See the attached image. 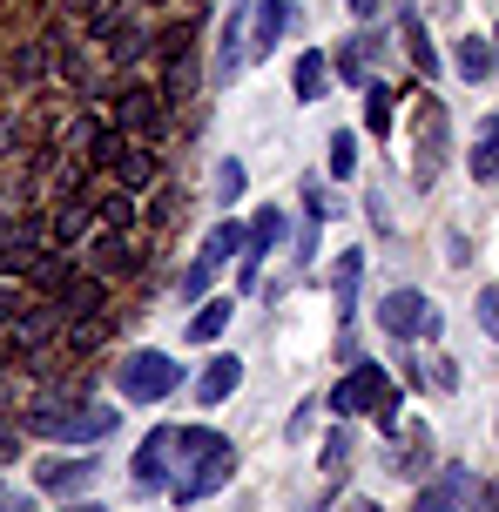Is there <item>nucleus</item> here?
<instances>
[{
  "mask_svg": "<svg viewBox=\"0 0 499 512\" xmlns=\"http://www.w3.org/2000/svg\"><path fill=\"white\" fill-rule=\"evenodd\" d=\"M122 418L108 405H75L68 391H48V398H27L21 405V432L34 438H68V445H102Z\"/></svg>",
  "mask_w": 499,
  "mask_h": 512,
  "instance_id": "nucleus-1",
  "label": "nucleus"
},
{
  "mask_svg": "<svg viewBox=\"0 0 499 512\" xmlns=\"http://www.w3.org/2000/svg\"><path fill=\"white\" fill-rule=\"evenodd\" d=\"M446 135H452V122H446V102L439 95H419L412 102V182L419 189H432L439 182V169H446Z\"/></svg>",
  "mask_w": 499,
  "mask_h": 512,
  "instance_id": "nucleus-2",
  "label": "nucleus"
},
{
  "mask_svg": "<svg viewBox=\"0 0 499 512\" xmlns=\"http://www.w3.org/2000/svg\"><path fill=\"white\" fill-rule=\"evenodd\" d=\"M115 384H122L129 405H156V398H169L183 384V364L169 358V351H129V358L115 364Z\"/></svg>",
  "mask_w": 499,
  "mask_h": 512,
  "instance_id": "nucleus-3",
  "label": "nucleus"
},
{
  "mask_svg": "<svg viewBox=\"0 0 499 512\" xmlns=\"http://www.w3.org/2000/svg\"><path fill=\"white\" fill-rule=\"evenodd\" d=\"M230 472H237V452H230V445L216 438L203 459H189L183 479H169V499H176V506H196V499H210V492L230 486Z\"/></svg>",
  "mask_w": 499,
  "mask_h": 512,
  "instance_id": "nucleus-4",
  "label": "nucleus"
},
{
  "mask_svg": "<svg viewBox=\"0 0 499 512\" xmlns=\"http://www.w3.org/2000/svg\"><path fill=\"white\" fill-rule=\"evenodd\" d=\"M102 169H108L115 182H122L129 196H142V189H149V182L162 176V155L149 149V142H135V135H115V142L102 149Z\"/></svg>",
  "mask_w": 499,
  "mask_h": 512,
  "instance_id": "nucleus-5",
  "label": "nucleus"
},
{
  "mask_svg": "<svg viewBox=\"0 0 499 512\" xmlns=\"http://www.w3.org/2000/svg\"><path fill=\"white\" fill-rule=\"evenodd\" d=\"M392 391V378H385V364H371V358H351V371H344L338 384H331V411L338 418H358V411H371L378 398Z\"/></svg>",
  "mask_w": 499,
  "mask_h": 512,
  "instance_id": "nucleus-6",
  "label": "nucleus"
},
{
  "mask_svg": "<svg viewBox=\"0 0 499 512\" xmlns=\"http://www.w3.org/2000/svg\"><path fill=\"white\" fill-rule=\"evenodd\" d=\"M378 324H385L398 344H412V337H432V331H439V310H432V297H425V290H392V297L378 304Z\"/></svg>",
  "mask_w": 499,
  "mask_h": 512,
  "instance_id": "nucleus-7",
  "label": "nucleus"
},
{
  "mask_svg": "<svg viewBox=\"0 0 499 512\" xmlns=\"http://www.w3.org/2000/svg\"><path fill=\"white\" fill-rule=\"evenodd\" d=\"M183 452V425H162L135 452V492H169V459Z\"/></svg>",
  "mask_w": 499,
  "mask_h": 512,
  "instance_id": "nucleus-8",
  "label": "nucleus"
},
{
  "mask_svg": "<svg viewBox=\"0 0 499 512\" xmlns=\"http://www.w3.org/2000/svg\"><path fill=\"white\" fill-rule=\"evenodd\" d=\"M156 128H162V88H142V81H129V88L115 95V135L149 142Z\"/></svg>",
  "mask_w": 499,
  "mask_h": 512,
  "instance_id": "nucleus-9",
  "label": "nucleus"
},
{
  "mask_svg": "<svg viewBox=\"0 0 499 512\" xmlns=\"http://www.w3.org/2000/svg\"><path fill=\"white\" fill-rule=\"evenodd\" d=\"M466 492H473V465H439V472L419 486L412 512H459V506H466Z\"/></svg>",
  "mask_w": 499,
  "mask_h": 512,
  "instance_id": "nucleus-10",
  "label": "nucleus"
},
{
  "mask_svg": "<svg viewBox=\"0 0 499 512\" xmlns=\"http://www.w3.org/2000/svg\"><path fill=\"white\" fill-rule=\"evenodd\" d=\"M290 21H297V7H290V0H257V7H250V61L277 54V41H284Z\"/></svg>",
  "mask_w": 499,
  "mask_h": 512,
  "instance_id": "nucleus-11",
  "label": "nucleus"
},
{
  "mask_svg": "<svg viewBox=\"0 0 499 512\" xmlns=\"http://www.w3.org/2000/svg\"><path fill=\"white\" fill-rule=\"evenodd\" d=\"M75 277H81V256L75 250H48L34 270H27V297H61Z\"/></svg>",
  "mask_w": 499,
  "mask_h": 512,
  "instance_id": "nucleus-12",
  "label": "nucleus"
},
{
  "mask_svg": "<svg viewBox=\"0 0 499 512\" xmlns=\"http://www.w3.org/2000/svg\"><path fill=\"white\" fill-rule=\"evenodd\" d=\"M88 479H95V459H48V465H34V486L54 492V499L88 492Z\"/></svg>",
  "mask_w": 499,
  "mask_h": 512,
  "instance_id": "nucleus-13",
  "label": "nucleus"
},
{
  "mask_svg": "<svg viewBox=\"0 0 499 512\" xmlns=\"http://www.w3.org/2000/svg\"><path fill=\"white\" fill-rule=\"evenodd\" d=\"M277 236H284V209H257V223H250V243H243V290H257V270H263V256L277 250Z\"/></svg>",
  "mask_w": 499,
  "mask_h": 512,
  "instance_id": "nucleus-14",
  "label": "nucleus"
},
{
  "mask_svg": "<svg viewBox=\"0 0 499 512\" xmlns=\"http://www.w3.org/2000/svg\"><path fill=\"white\" fill-rule=\"evenodd\" d=\"M237 384H243V358H230V351H223V358H210L203 371H196V405H223Z\"/></svg>",
  "mask_w": 499,
  "mask_h": 512,
  "instance_id": "nucleus-15",
  "label": "nucleus"
},
{
  "mask_svg": "<svg viewBox=\"0 0 499 512\" xmlns=\"http://www.w3.org/2000/svg\"><path fill=\"white\" fill-rule=\"evenodd\" d=\"M54 310H61V317H102V310H108V283L81 270V277L68 283L61 297H54Z\"/></svg>",
  "mask_w": 499,
  "mask_h": 512,
  "instance_id": "nucleus-16",
  "label": "nucleus"
},
{
  "mask_svg": "<svg viewBox=\"0 0 499 512\" xmlns=\"http://www.w3.org/2000/svg\"><path fill=\"white\" fill-rule=\"evenodd\" d=\"M398 48L412 54V68H419L425 81L439 75V48H432V34H425V21H419V14H412V7L398 14Z\"/></svg>",
  "mask_w": 499,
  "mask_h": 512,
  "instance_id": "nucleus-17",
  "label": "nucleus"
},
{
  "mask_svg": "<svg viewBox=\"0 0 499 512\" xmlns=\"http://www.w3.org/2000/svg\"><path fill=\"white\" fill-rule=\"evenodd\" d=\"M358 277H365V250H344L331 270V297H338V324L358 317Z\"/></svg>",
  "mask_w": 499,
  "mask_h": 512,
  "instance_id": "nucleus-18",
  "label": "nucleus"
},
{
  "mask_svg": "<svg viewBox=\"0 0 499 512\" xmlns=\"http://www.w3.org/2000/svg\"><path fill=\"white\" fill-rule=\"evenodd\" d=\"M425 459H432V432H425V425H412V438H392V445H385V465H392L398 479H419Z\"/></svg>",
  "mask_w": 499,
  "mask_h": 512,
  "instance_id": "nucleus-19",
  "label": "nucleus"
},
{
  "mask_svg": "<svg viewBox=\"0 0 499 512\" xmlns=\"http://www.w3.org/2000/svg\"><path fill=\"white\" fill-rule=\"evenodd\" d=\"M88 230H95V203H88V196H61V216H54V250H75Z\"/></svg>",
  "mask_w": 499,
  "mask_h": 512,
  "instance_id": "nucleus-20",
  "label": "nucleus"
},
{
  "mask_svg": "<svg viewBox=\"0 0 499 512\" xmlns=\"http://www.w3.org/2000/svg\"><path fill=\"white\" fill-rule=\"evenodd\" d=\"M324 81H331V61L317 48H304L297 54V68H290V88H297V102H317L324 95Z\"/></svg>",
  "mask_w": 499,
  "mask_h": 512,
  "instance_id": "nucleus-21",
  "label": "nucleus"
},
{
  "mask_svg": "<svg viewBox=\"0 0 499 512\" xmlns=\"http://www.w3.org/2000/svg\"><path fill=\"white\" fill-rule=\"evenodd\" d=\"M7 81H14V88H41V81H48V48H41V41H21L14 61H7Z\"/></svg>",
  "mask_w": 499,
  "mask_h": 512,
  "instance_id": "nucleus-22",
  "label": "nucleus"
},
{
  "mask_svg": "<svg viewBox=\"0 0 499 512\" xmlns=\"http://www.w3.org/2000/svg\"><path fill=\"white\" fill-rule=\"evenodd\" d=\"M392 108H398L392 88H385V81H365V135H371V142L392 135Z\"/></svg>",
  "mask_w": 499,
  "mask_h": 512,
  "instance_id": "nucleus-23",
  "label": "nucleus"
},
{
  "mask_svg": "<svg viewBox=\"0 0 499 512\" xmlns=\"http://www.w3.org/2000/svg\"><path fill=\"white\" fill-rule=\"evenodd\" d=\"M230 317H237V310L223 304V297H203V310L189 317V344H216V337L230 331Z\"/></svg>",
  "mask_w": 499,
  "mask_h": 512,
  "instance_id": "nucleus-24",
  "label": "nucleus"
},
{
  "mask_svg": "<svg viewBox=\"0 0 499 512\" xmlns=\"http://www.w3.org/2000/svg\"><path fill=\"white\" fill-rule=\"evenodd\" d=\"M452 68H459L466 81H486V75H493V41H479V34H466V41L452 48Z\"/></svg>",
  "mask_w": 499,
  "mask_h": 512,
  "instance_id": "nucleus-25",
  "label": "nucleus"
},
{
  "mask_svg": "<svg viewBox=\"0 0 499 512\" xmlns=\"http://www.w3.org/2000/svg\"><path fill=\"white\" fill-rule=\"evenodd\" d=\"M473 182H499V115L479 122V149H473Z\"/></svg>",
  "mask_w": 499,
  "mask_h": 512,
  "instance_id": "nucleus-26",
  "label": "nucleus"
},
{
  "mask_svg": "<svg viewBox=\"0 0 499 512\" xmlns=\"http://www.w3.org/2000/svg\"><path fill=\"white\" fill-rule=\"evenodd\" d=\"M142 48H149V34L115 21V34H108V68H115V75H122V68H135V54H142Z\"/></svg>",
  "mask_w": 499,
  "mask_h": 512,
  "instance_id": "nucleus-27",
  "label": "nucleus"
},
{
  "mask_svg": "<svg viewBox=\"0 0 499 512\" xmlns=\"http://www.w3.org/2000/svg\"><path fill=\"white\" fill-rule=\"evenodd\" d=\"M88 256H95V270H102V277H129V270H135V250L122 243V236H102Z\"/></svg>",
  "mask_w": 499,
  "mask_h": 512,
  "instance_id": "nucleus-28",
  "label": "nucleus"
},
{
  "mask_svg": "<svg viewBox=\"0 0 499 512\" xmlns=\"http://www.w3.org/2000/svg\"><path fill=\"white\" fill-rule=\"evenodd\" d=\"M243 243H250V230H243V223H216V230L203 236V263H223V256L243 250Z\"/></svg>",
  "mask_w": 499,
  "mask_h": 512,
  "instance_id": "nucleus-29",
  "label": "nucleus"
},
{
  "mask_svg": "<svg viewBox=\"0 0 499 512\" xmlns=\"http://www.w3.org/2000/svg\"><path fill=\"white\" fill-rule=\"evenodd\" d=\"M344 203H331V189L317 176H304V223H324V216H338Z\"/></svg>",
  "mask_w": 499,
  "mask_h": 512,
  "instance_id": "nucleus-30",
  "label": "nucleus"
},
{
  "mask_svg": "<svg viewBox=\"0 0 499 512\" xmlns=\"http://www.w3.org/2000/svg\"><path fill=\"white\" fill-rule=\"evenodd\" d=\"M351 169H358V135H351V128H338V135H331V176H351Z\"/></svg>",
  "mask_w": 499,
  "mask_h": 512,
  "instance_id": "nucleus-31",
  "label": "nucleus"
},
{
  "mask_svg": "<svg viewBox=\"0 0 499 512\" xmlns=\"http://www.w3.org/2000/svg\"><path fill=\"white\" fill-rule=\"evenodd\" d=\"M102 223H108V230H129V223H135V196H129V189H115V196L102 203Z\"/></svg>",
  "mask_w": 499,
  "mask_h": 512,
  "instance_id": "nucleus-32",
  "label": "nucleus"
},
{
  "mask_svg": "<svg viewBox=\"0 0 499 512\" xmlns=\"http://www.w3.org/2000/svg\"><path fill=\"white\" fill-rule=\"evenodd\" d=\"M243 196V162H216V203H237Z\"/></svg>",
  "mask_w": 499,
  "mask_h": 512,
  "instance_id": "nucleus-33",
  "label": "nucleus"
},
{
  "mask_svg": "<svg viewBox=\"0 0 499 512\" xmlns=\"http://www.w3.org/2000/svg\"><path fill=\"white\" fill-rule=\"evenodd\" d=\"M479 331L499 344V283H486V290H479Z\"/></svg>",
  "mask_w": 499,
  "mask_h": 512,
  "instance_id": "nucleus-34",
  "label": "nucleus"
},
{
  "mask_svg": "<svg viewBox=\"0 0 499 512\" xmlns=\"http://www.w3.org/2000/svg\"><path fill=\"white\" fill-rule=\"evenodd\" d=\"M344 465H351V432H338L324 445V472H331V479H344Z\"/></svg>",
  "mask_w": 499,
  "mask_h": 512,
  "instance_id": "nucleus-35",
  "label": "nucleus"
},
{
  "mask_svg": "<svg viewBox=\"0 0 499 512\" xmlns=\"http://www.w3.org/2000/svg\"><path fill=\"white\" fill-rule=\"evenodd\" d=\"M21 142H27V122H21V115H0V162L21 149Z\"/></svg>",
  "mask_w": 499,
  "mask_h": 512,
  "instance_id": "nucleus-36",
  "label": "nucleus"
},
{
  "mask_svg": "<svg viewBox=\"0 0 499 512\" xmlns=\"http://www.w3.org/2000/svg\"><path fill=\"white\" fill-rule=\"evenodd\" d=\"M210 283H216V263L196 256V263H189V277H183V290H189V297H210Z\"/></svg>",
  "mask_w": 499,
  "mask_h": 512,
  "instance_id": "nucleus-37",
  "label": "nucleus"
},
{
  "mask_svg": "<svg viewBox=\"0 0 499 512\" xmlns=\"http://www.w3.org/2000/svg\"><path fill=\"white\" fill-rule=\"evenodd\" d=\"M425 384H432V391H452V384H459V371H452V358H432V371H425Z\"/></svg>",
  "mask_w": 499,
  "mask_h": 512,
  "instance_id": "nucleus-38",
  "label": "nucleus"
},
{
  "mask_svg": "<svg viewBox=\"0 0 499 512\" xmlns=\"http://www.w3.org/2000/svg\"><path fill=\"white\" fill-rule=\"evenodd\" d=\"M317 256V223H304V230H297V263H311Z\"/></svg>",
  "mask_w": 499,
  "mask_h": 512,
  "instance_id": "nucleus-39",
  "label": "nucleus"
},
{
  "mask_svg": "<svg viewBox=\"0 0 499 512\" xmlns=\"http://www.w3.org/2000/svg\"><path fill=\"white\" fill-rule=\"evenodd\" d=\"M0 512H34V499H21V492H0Z\"/></svg>",
  "mask_w": 499,
  "mask_h": 512,
  "instance_id": "nucleus-40",
  "label": "nucleus"
},
{
  "mask_svg": "<svg viewBox=\"0 0 499 512\" xmlns=\"http://www.w3.org/2000/svg\"><path fill=\"white\" fill-rule=\"evenodd\" d=\"M14 452H21V432H7V425H0V459H14Z\"/></svg>",
  "mask_w": 499,
  "mask_h": 512,
  "instance_id": "nucleus-41",
  "label": "nucleus"
},
{
  "mask_svg": "<svg viewBox=\"0 0 499 512\" xmlns=\"http://www.w3.org/2000/svg\"><path fill=\"white\" fill-rule=\"evenodd\" d=\"M344 7H351V14H358V21H371V14H378V7H385V0H344Z\"/></svg>",
  "mask_w": 499,
  "mask_h": 512,
  "instance_id": "nucleus-42",
  "label": "nucleus"
},
{
  "mask_svg": "<svg viewBox=\"0 0 499 512\" xmlns=\"http://www.w3.org/2000/svg\"><path fill=\"white\" fill-rule=\"evenodd\" d=\"M68 512H108V506H68Z\"/></svg>",
  "mask_w": 499,
  "mask_h": 512,
  "instance_id": "nucleus-43",
  "label": "nucleus"
},
{
  "mask_svg": "<svg viewBox=\"0 0 499 512\" xmlns=\"http://www.w3.org/2000/svg\"><path fill=\"white\" fill-rule=\"evenodd\" d=\"M486 499H493V512H499V486H493V492H486Z\"/></svg>",
  "mask_w": 499,
  "mask_h": 512,
  "instance_id": "nucleus-44",
  "label": "nucleus"
},
{
  "mask_svg": "<svg viewBox=\"0 0 499 512\" xmlns=\"http://www.w3.org/2000/svg\"><path fill=\"white\" fill-rule=\"evenodd\" d=\"M237 7H243V14H250V7H257V0H237Z\"/></svg>",
  "mask_w": 499,
  "mask_h": 512,
  "instance_id": "nucleus-45",
  "label": "nucleus"
},
{
  "mask_svg": "<svg viewBox=\"0 0 499 512\" xmlns=\"http://www.w3.org/2000/svg\"><path fill=\"white\" fill-rule=\"evenodd\" d=\"M493 54H499V34H493Z\"/></svg>",
  "mask_w": 499,
  "mask_h": 512,
  "instance_id": "nucleus-46",
  "label": "nucleus"
}]
</instances>
